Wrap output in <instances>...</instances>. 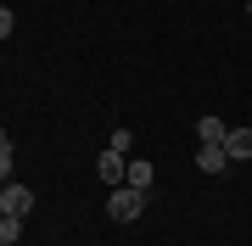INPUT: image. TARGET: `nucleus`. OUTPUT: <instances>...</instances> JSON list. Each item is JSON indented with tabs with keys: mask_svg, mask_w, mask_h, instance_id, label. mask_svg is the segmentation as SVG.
<instances>
[{
	"mask_svg": "<svg viewBox=\"0 0 252 246\" xmlns=\"http://www.w3.org/2000/svg\"><path fill=\"white\" fill-rule=\"evenodd\" d=\"M107 146H112V151H124V157H129V151H135V135H129V129H112V140H107Z\"/></svg>",
	"mask_w": 252,
	"mask_h": 246,
	"instance_id": "9",
	"label": "nucleus"
},
{
	"mask_svg": "<svg viewBox=\"0 0 252 246\" xmlns=\"http://www.w3.org/2000/svg\"><path fill=\"white\" fill-rule=\"evenodd\" d=\"M95 173H101V185H107V191H112V185H124V179H129V157L107 146V151L95 157Z\"/></svg>",
	"mask_w": 252,
	"mask_h": 246,
	"instance_id": "2",
	"label": "nucleus"
},
{
	"mask_svg": "<svg viewBox=\"0 0 252 246\" xmlns=\"http://www.w3.org/2000/svg\"><path fill=\"white\" fill-rule=\"evenodd\" d=\"M0 146H11V140H6V123H0Z\"/></svg>",
	"mask_w": 252,
	"mask_h": 246,
	"instance_id": "12",
	"label": "nucleus"
},
{
	"mask_svg": "<svg viewBox=\"0 0 252 246\" xmlns=\"http://www.w3.org/2000/svg\"><path fill=\"white\" fill-rule=\"evenodd\" d=\"M0 196H6V185H0Z\"/></svg>",
	"mask_w": 252,
	"mask_h": 246,
	"instance_id": "14",
	"label": "nucleus"
},
{
	"mask_svg": "<svg viewBox=\"0 0 252 246\" xmlns=\"http://www.w3.org/2000/svg\"><path fill=\"white\" fill-rule=\"evenodd\" d=\"M124 185H135V191H146V196H152V185H157V168L146 163V157H129V179H124Z\"/></svg>",
	"mask_w": 252,
	"mask_h": 246,
	"instance_id": "5",
	"label": "nucleus"
},
{
	"mask_svg": "<svg viewBox=\"0 0 252 246\" xmlns=\"http://www.w3.org/2000/svg\"><path fill=\"white\" fill-rule=\"evenodd\" d=\"M196 168H202V173H230V151H224V146H202V151H196Z\"/></svg>",
	"mask_w": 252,
	"mask_h": 246,
	"instance_id": "6",
	"label": "nucleus"
},
{
	"mask_svg": "<svg viewBox=\"0 0 252 246\" xmlns=\"http://www.w3.org/2000/svg\"><path fill=\"white\" fill-rule=\"evenodd\" d=\"M11 168H17V157H11V146H0V185L11 179Z\"/></svg>",
	"mask_w": 252,
	"mask_h": 246,
	"instance_id": "10",
	"label": "nucleus"
},
{
	"mask_svg": "<svg viewBox=\"0 0 252 246\" xmlns=\"http://www.w3.org/2000/svg\"><path fill=\"white\" fill-rule=\"evenodd\" d=\"M224 151H230V168L235 163H252V129H230V135H224Z\"/></svg>",
	"mask_w": 252,
	"mask_h": 246,
	"instance_id": "4",
	"label": "nucleus"
},
{
	"mask_svg": "<svg viewBox=\"0 0 252 246\" xmlns=\"http://www.w3.org/2000/svg\"><path fill=\"white\" fill-rule=\"evenodd\" d=\"M0 241H23V219L17 213H0Z\"/></svg>",
	"mask_w": 252,
	"mask_h": 246,
	"instance_id": "8",
	"label": "nucleus"
},
{
	"mask_svg": "<svg viewBox=\"0 0 252 246\" xmlns=\"http://www.w3.org/2000/svg\"><path fill=\"white\" fill-rule=\"evenodd\" d=\"M107 213L118 224H135L140 213H146V191H135V185H112L107 191Z\"/></svg>",
	"mask_w": 252,
	"mask_h": 246,
	"instance_id": "1",
	"label": "nucleus"
},
{
	"mask_svg": "<svg viewBox=\"0 0 252 246\" xmlns=\"http://www.w3.org/2000/svg\"><path fill=\"white\" fill-rule=\"evenodd\" d=\"M196 135H202V146H224L230 123H224V118H202V123H196Z\"/></svg>",
	"mask_w": 252,
	"mask_h": 246,
	"instance_id": "7",
	"label": "nucleus"
},
{
	"mask_svg": "<svg viewBox=\"0 0 252 246\" xmlns=\"http://www.w3.org/2000/svg\"><path fill=\"white\" fill-rule=\"evenodd\" d=\"M247 11H252V0H247Z\"/></svg>",
	"mask_w": 252,
	"mask_h": 246,
	"instance_id": "15",
	"label": "nucleus"
},
{
	"mask_svg": "<svg viewBox=\"0 0 252 246\" xmlns=\"http://www.w3.org/2000/svg\"><path fill=\"white\" fill-rule=\"evenodd\" d=\"M0 246H17V241H0Z\"/></svg>",
	"mask_w": 252,
	"mask_h": 246,
	"instance_id": "13",
	"label": "nucleus"
},
{
	"mask_svg": "<svg viewBox=\"0 0 252 246\" xmlns=\"http://www.w3.org/2000/svg\"><path fill=\"white\" fill-rule=\"evenodd\" d=\"M28 207H34V191L17 179H6V196H0V213H17V219H28Z\"/></svg>",
	"mask_w": 252,
	"mask_h": 246,
	"instance_id": "3",
	"label": "nucleus"
},
{
	"mask_svg": "<svg viewBox=\"0 0 252 246\" xmlns=\"http://www.w3.org/2000/svg\"><path fill=\"white\" fill-rule=\"evenodd\" d=\"M11 28H17V17H11V6H0V39H11Z\"/></svg>",
	"mask_w": 252,
	"mask_h": 246,
	"instance_id": "11",
	"label": "nucleus"
}]
</instances>
